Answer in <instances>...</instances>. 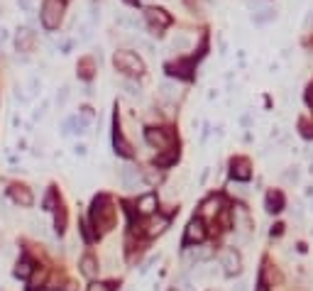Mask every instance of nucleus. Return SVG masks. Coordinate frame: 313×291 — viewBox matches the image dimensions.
<instances>
[{"label":"nucleus","mask_w":313,"mask_h":291,"mask_svg":"<svg viewBox=\"0 0 313 291\" xmlns=\"http://www.w3.org/2000/svg\"><path fill=\"white\" fill-rule=\"evenodd\" d=\"M91 221H93L95 230H100V233H106V230L113 228V223H115V208L110 203V198H106V196L95 198L93 208H91Z\"/></svg>","instance_id":"1"},{"label":"nucleus","mask_w":313,"mask_h":291,"mask_svg":"<svg viewBox=\"0 0 313 291\" xmlns=\"http://www.w3.org/2000/svg\"><path fill=\"white\" fill-rule=\"evenodd\" d=\"M113 64H115V69L120 71V74H125V76H142V74H145V61H142L135 52H130V49L115 52Z\"/></svg>","instance_id":"2"},{"label":"nucleus","mask_w":313,"mask_h":291,"mask_svg":"<svg viewBox=\"0 0 313 291\" xmlns=\"http://www.w3.org/2000/svg\"><path fill=\"white\" fill-rule=\"evenodd\" d=\"M64 17V0H44L42 5V25L44 29H56Z\"/></svg>","instance_id":"3"},{"label":"nucleus","mask_w":313,"mask_h":291,"mask_svg":"<svg viewBox=\"0 0 313 291\" xmlns=\"http://www.w3.org/2000/svg\"><path fill=\"white\" fill-rule=\"evenodd\" d=\"M145 17H147V22H150V29L154 37H162V29L171 25V15L166 13V10H162V8H150V10L145 13Z\"/></svg>","instance_id":"4"},{"label":"nucleus","mask_w":313,"mask_h":291,"mask_svg":"<svg viewBox=\"0 0 313 291\" xmlns=\"http://www.w3.org/2000/svg\"><path fill=\"white\" fill-rule=\"evenodd\" d=\"M218 264H220V269H223V274H237V272L242 269V260H240V252H237V249H232V247L220 249Z\"/></svg>","instance_id":"5"},{"label":"nucleus","mask_w":313,"mask_h":291,"mask_svg":"<svg viewBox=\"0 0 313 291\" xmlns=\"http://www.w3.org/2000/svg\"><path fill=\"white\" fill-rule=\"evenodd\" d=\"M145 139L150 142L152 147H157V150H171V144H174V137L166 132V130H159V127H150L147 132H145Z\"/></svg>","instance_id":"6"},{"label":"nucleus","mask_w":313,"mask_h":291,"mask_svg":"<svg viewBox=\"0 0 313 291\" xmlns=\"http://www.w3.org/2000/svg\"><path fill=\"white\" fill-rule=\"evenodd\" d=\"M205 240V223L201 218H193L186 225V233H184V242L186 245H196V242H203Z\"/></svg>","instance_id":"7"},{"label":"nucleus","mask_w":313,"mask_h":291,"mask_svg":"<svg viewBox=\"0 0 313 291\" xmlns=\"http://www.w3.org/2000/svg\"><path fill=\"white\" fill-rule=\"evenodd\" d=\"M211 257H213V252H211L208 247H189L186 252H184V257H181V260H184V264H186V267H198L201 262L211 260Z\"/></svg>","instance_id":"8"},{"label":"nucleus","mask_w":313,"mask_h":291,"mask_svg":"<svg viewBox=\"0 0 313 291\" xmlns=\"http://www.w3.org/2000/svg\"><path fill=\"white\" fill-rule=\"evenodd\" d=\"M118 179H120V184H123V189H135L137 184H140V174H137L135 166L123 164L120 166V171H118Z\"/></svg>","instance_id":"9"},{"label":"nucleus","mask_w":313,"mask_h":291,"mask_svg":"<svg viewBox=\"0 0 313 291\" xmlns=\"http://www.w3.org/2000/svg\"><path fill=\"white\" fill-rule=\"evenodd\" d=\"M137 213H140V215H145V218L154 215V213H157V196H154V194L140 196V201H137Z\"/></svg>","instance_id":"10"},{"label":"nucleus","mask_w":313,"mask_h":291,"mask_svg":"<svg viewBox=\"0 0 313 291\" xmlns=\"http://www.w3.org/2000/svg\"><path fill=\"white\" fill-rule=\"evenodd\" d=\"M220 210H223V201H220L218 196H211V198H205L203 203H201V215L203 218H218Z\"/></svg>","instance_id":"11"},{"label":"nucleus","mask_w":313,"mask_h":291,"mask_svg":"<svg viewBox=\"0 0 313 291\" xmlns=\"http://www.w3.org/2000/svg\"><path fill=\"white\" fill-rule=\"evenodd\" d=\"M32 44H34V34H32L27 27L17 29V37H15V47H17V52L27 54L29 49H32Z\"/></svg>","instance_id":"12"},{"label":"nucleus","mask_w":313,"mask_h":291,"mask_svg":"<svg viewBox=\"0 0 313 291\" xmlns=\"http://www.w3.org/2000/svg\"><path fill=\"white\" fill-rule=\"evenodd\" d=\"M159 93H162V98H166V100H177V98L181 96V86H179L177 81H171V79H162V81H159Z\"/></svg>","instance_id":"13"},{"label":"nucleus","mask_w":313,"mask_h":291,"mask_svg":"<svg viewBox=\"0 0 313 291\" xmlns=\"http://www.w3.org/2000/svg\"><path fill=\"white\" fill-rule=\"evenodd\" d=\"M230 169H232V176L237 181H247L252 176V169H250V162H247V159H232Z\"/></svg>","instance_id":"14"},{"label":"nucleus","mask_w":313,"mask_h":291,"mask_svg":"<svg viewBox=\"0 0 313 291\" xmlns=\"http://www.w3.org/2000/svg\"><path fill=\"white\" fill-rule=\"evenodd\" d=\"M10 198H13L15 203H20V206H32V194H29L27 186H10Z\"/></svg>","instance_id":"15"},{"label":"nucleus","mask_w":313,"mask_h":291,"mask_svg":"<svg viewBox=\"0 0 313 291\" xmlns=\"http://www.w3.org/2000/svg\"><path fill=\"white\" fill-rule=\"evenodd\" d=\"M169 225V221L164 218V215H150V223L145 225V235H159V233H164V228Z\"/></svg>","instance_id":"16"},{"label":"nucleus","mask_w":313,"mask_h":291,"mask_svg":"<svg viewBox=\"0 0 313 291\" xmlns=\"http://www.w3.org/2000/svg\"><path fill=\"white\" fill-rule=\"evenodd\" d=\"M171 76H179V79H189L191 71H193V64L191 61H174V64H169L166 66Z\"/></svg>","instance_id":"17"},{"label":"nucleus","mask_w":313,"mask_h":291,"mask_svg":"<svg viewBox=\"0 0 313 291\" xmlns=\"http://www.w3.org/2000/svg\"><path fill=\"white\" fill-rule=\"evenodd\" d=\"M98 272H100V267H98V262H95V257H91V254H86L81 260V274L88 279H95L98 277Z\"/></svg>","instance_id":"18"},{"label":"nucleus","mask_w":313,"mask_h":291,"mask_svg":"<svg viewBox=\"0 0 313 291\" xmlns=\"http://www.w3.org/2000/svg\"><path fill=\"white\" fill-rule=\"evenodd\" d=\"M32 272H34V264L29 262L27 257L17 260V264H15V277L17 279H29L32 277Z\"/></svg>","instance_id":"19"},{"label":"nucleus","mask_w":313,"mask_h":291,"mask_svg":"<svg viewBox=\"0 0 313 291\" xmlns=\"http://www.w3.org/2000/svg\"><path fill=\"white\" fill-rule=\"evenodd\" d=\"M284 208V196L279 194V191H269L267 194V210L269 213H279Z\"/></svg>","instance_id":"20"},{"label":"nucleus","mask_w":313,"mask_h":291,"mask_svg":"<svg viewBox=\"0 0 313 291\" xmlns=\"http://www.w3.org/2000/svg\"><path fill=\"white\" fill-rule=\"evenodd\" d=\"M255 25H267V22H272V20H276V10L274 8H262L259 13H255Z\"/></svg>","instance_id":"21"},{"label":"nucleus","mask_w":313,"mask_h":291,"mask_svg":"<svg viewBox=\"0 0 313 291\" xmlns=\"http://www.w3.org/2000/svg\"><path fill=\"white\" fill-rule=\"evenodd\" d=\"M171 49H177V52H186V49H191V37L189 34H177V37L171 40Z\"/></svg>","instance_id":"22"},{"label":"nucleus","mask_w":313,"mask_h":291,"mask_svg":"<svg viewBox=\"0 0 313 291\" xmlns=\"http://www.w3.org/2000/svg\"><path fill=\"white\" fill-rule=\"evenodd\" d=\"M177 159H179V152H177V150H169V152L164 150V154H159L154 162H157L159 166H169V164H174Z\"/></svg>","instance_id":"23"},{"label":"nucleus","mask_w":313,"mask_h":291,"mask_svg":"<svg viewBox=\"0 0 313 291\" xmlns=\"http://www.w3.org/2000/svg\"><path fill=\"white\" fill-rule=\"evenodd\" d=\"M115 150H118L120 154H125V157H130V154H132V147L125 142V137L118 132V130H115Z\"/></svg>","instance_id":"24"},{"label":"nucleus","mask_w":313,"mask_h":291,"mask_svg":"<svg viewBox=\"0 0 313 291\" xmlns=\"http://www.w3.org/2000/svg\"><path fill=\"white\" fill-rule=\"evenodd\" d=\"M123 88H125V93L127 96H132V98H140L142 96V88H140V83H135V81H123Z\"/></svg>","instance_id":"25"},{"label":"nucleus","mask_w":313,"mask_h":291,"mask_svg":"<svg viewBox=\"0 0 313 291\" xmlns=\"http://www.w3.org/2000/svg\"><path fill=\"white\" fill-rule=\"evenodd\" d=\"M79 74H81L83 79H91L93 76V59H83L81 64H79Z\"/></svg>","instance_id":"26"},{"label":"nucleus","mask_w":313,"mask_h":291,"mask_svg":"<svg viewBox=\"0 0 313 291\" xmlns=\"http://www.w3.org/2000/svg\"><path fill=\"white\" fill-rule=\"evenodd\" d=\"M282 176H284V181H286V184H296V181L301 179L299 166H289V169H286V171H284V174H282Z\"/></svg>","instance_id":"27"},{"label":"nucleus","mask_w":313,"mask_h":291,"mask_svg":"<svg viewBox=\"0 0 313 291\" xmlns=\"http://www.w3.org/2000/svg\"><path fill=\"white\" fill-rule=\"evenodd\" d=\"M29 225H32V233H34V235H47V225H44V223L42 221H37V218H32V221H29Z\"/></svg>","instance_id":"28"},{"label":"nucleus","mask_w":313,"mask_h":291,"mask_svg":"<svg viewBox=\"0 0 313 291\" xmlns=\"http://www.w3.org/2000/svg\"><path fill=\"white\" fill-rule=\"evenodd\" d=\"M29 93H32V96L42 93V81L37 79V76H29Z\"/></svg>","instance_id":"29"},{"label":"nucleus","mask_w":313,"mask_h":291,"mask_svg":"<svg viewBox=\"0 0 313 291\" xmlns=\"http://www.w3.org/2000/svg\"><path fill=\"white\" fill-rule=\"evenodd\" d=\"M66 100H68V86H61V88H59V93H56V105L61 108Z\"/></svg>","instance_id":"30"},{"label":"nucleus","mask_w":313,"mask_h":291,"mask_svg":"<svg viewBox=\"0 0 313 291\" xmlns=\"http://www.w3.org/2000/svg\"><path fill=\"white\" fill-rule=\"evenodd\" d=\"M299 127H301V135H303V137H308V139L313 137V125L308 123V120H301Z\"/></svg>","instance_id":"31"},{"label":"nucleus","mask_w":313,"mask_h":291,"mask_svg":"<svg viewBox=\"0 0 313 291\" xmlns=\"http://www.w3.org/2000/svg\"><path fill=\"white\" fill-rule=\"evenodd\" d=\"M88 291H113V284H103V281H93Z\"/></svg>","instance_id":"32"},{"label":"nucleus","mask_w":313,"mask_h":291,"mask_svg":"<svg viewBox=\"0 0 313 291\" xmlns=\"http://www.w3.org/2000/svg\"><path fill=\"white\" fill-rule=\"evenodd\" d=\"M64 223H66V215H64V210L59 206V210H56V230H59V233L64 230Z\"/></svg>","instance_id":"33"},{"label":"nucleus","mask_w":313,"mask_h":291,"mask_svg":"<svg viewBox=\"0 0 313 291\" xmlns=\"http://www.w3.org/2000/svg\"><path fill=\"white\" fill-rule=\"evenodd\" d=\"M79 32H81V40H91V25H88V22H81V25H79Z\"/></svg>","instance_id":"34"},{"label":"nucleus","mask_w":313,"mask_h":291,"mask_svg":"<svg viewBox=\"0 0 313 291\" xmlns=\"http://www.w3.org/2000/svg\"><path fill=\"white\" fill-rule=\"evenodd\" d=\"M177 289H179V291H196V289H193V284H191L186 277L179 279V286H177Z\"/></svg>","instance_id":"35"},{"label":"nucleus","mask_w":313,"mask_h":291,"mask_svg":"<svg viewBox=\"0 0 313 291\" xmlns=\"http://www.w3.org/2000/svg\"><path fill=\"white\" fill-rule=\"evenodd\" d=\"M15 3H17V8H20V10H22V13H32V0H15Z\"/></svg>","instance_id":"36"},{"label":"nucleus","mask_w":313,"mask_h":291,"mask_svg":"<svg viewBox=\"0 0 313 291\" xmlns=\"http://www.w3.org/2000/svg\"><path fill=\"white\" fill-rule=\"evenodd\" d=\"M83 237H86V240H88V242H91V240H93V233H91V225H88V221H83Z\"/></svg>","instance_id":"37"},{"label":"nucleus","mask_w":313,"mask_h":291,"mask_svg":"<svg viewBox=\"0 0 313 291\" xmlns=\"http://www.w3.org/2000/svg\"><path fill=\"white\" fill-rule=\"evenodd\" d=\"M306 103L313 108V83H308V88H306Z\"/></svg>","instance_id":"38"},{"label":"nucleus","mask_w":313,"mask_h":291,"mask_svg":"<svg viewBox=\"0 0 313 291\" xmlns=\"http://www.w3.org/2000/svg\"><path fill=\"white\" fill-rule=\"evenodd\" d=\"M159 179H162V174H159V171H150V174H147V181H150V184H157Z\"/></svg>","instance_id":"39"},{"label":"nucleus","mask_w":313,"mask_h":291,"mask_svg":"<svg viewBox=\"0 0 313 291\" xmlns=\"http://www.w3.org/2000/svg\"><path fill=\"white\" fill-rule=\"evenodd\" d=\"M15 100H20V103H27V96L22 93V88H15Z\"/></svg>","instance_id":"40"},{"label":"nucleus","mask_w":313,"mask_h":291,"mask_svg":"<svg viewBox=\"0 0 313 291\" xmlns=\"http://www.w3.org/2000/svg\"><path fill=\"white\" fill-rule=\"evenodd\" d=\"M8 37H10V34H8V29H5V27H0V47H3V44L8 42Z\"/></svg>","instance_id":"41"},{"label":"nucleus","mask_w":313,"mask_h":291,"mask_svg":"<svg viewBox=\"0 0 313 291\" xmlns=\"http://www.w3.org/2000/svg\"><path fill=\"white\" fill-rule=\"evenodd\" d=\"M232 291H247V284L245 281H237V284L232 286Z\"/></svg>","instance_id":"42"},{"label":"nucleus","mask_w":313,"mask_h":291,"mask_svg":"<svg viewBox=\"0 0 313 291\" xmlns=\"http://www.w3.org/2000/svg\"><path fill=\"white\" fill-rule=\"evenodd\" d=\"M303 196H306V198H313V186H306V191H303Z\"/></svg>","instance_id":"43"},{"label":"nucleus","mask_w":313,"mask_h":291,"mask_svg":"<svg viewBox=\"0 0 313 291\" xmlns=\"http://www.w3.org/2000/svg\"><path fill=\"white\" fill-rule=\"evenodd\" d=\"M76 154H81V157H86V147H83V144H79V147H76Z\"/></svg>","instance_id":"44"},{"label":"nucleus","mask_w":313,"mask_h":291,"mask_svg":"<svg viewBox=\"0 0 313 291\" xmlns=\"http://www.w3.org/2000/svg\"><path fill=\"white\" fill-rule=\"evenodd\" d=\"M3 213H5V208H3V201H0V215H3Z\"/></svg>","instance_id":"45"},{"label":"nucleus","mask_w":313,"mask_h":291,"mask_svg":"<svg viewBox=\"0 0 313 291\" xmlns=\"http://www.w3.org/2000/svg\"><path fill=\"white\" fill-rule=\"evenodd\" d=\"M125 3H127V5H135L137 0H125Z\"/></svg>","instance_id":"46"},{"label":"nucleus","mask_w":313,"mask_h":291,"mask_svg":"<svg viewBox=\"0 0 313 291\" xmlns=\"http://www.w3.org/2000/svg\"><path fill=\"white\" fill-rule=\"evenodd\" d=\"M257 291H269V289H267V286H259V289Z\"/></svg>","instance_id":"47"},{"label":"nucleus","mask_w":313,"mask_h":291,"mask_svg":"<svg viewBox=\"0 0 313 291\" xmlns=\"http://www.w3.org/2000/svg\"><path fill=\"white\" fill-rule=\"evenodd\" d=\"M211 291H218V289H211Z\"/></svg>","instance_id":"48"},{"label":"nucleus","mask_w":313,"mask_h":291,"mask_svg":"<svg viewBox=\"0 0 313 291\" xmlns=\"http://www.w3.org/2000/svg\"><path fill=\"white\" fill-rule=\"evenodd\" d=\"M171 291H179V289H171Z\"/></svg>","instance_id":"49"}]
</instances>
